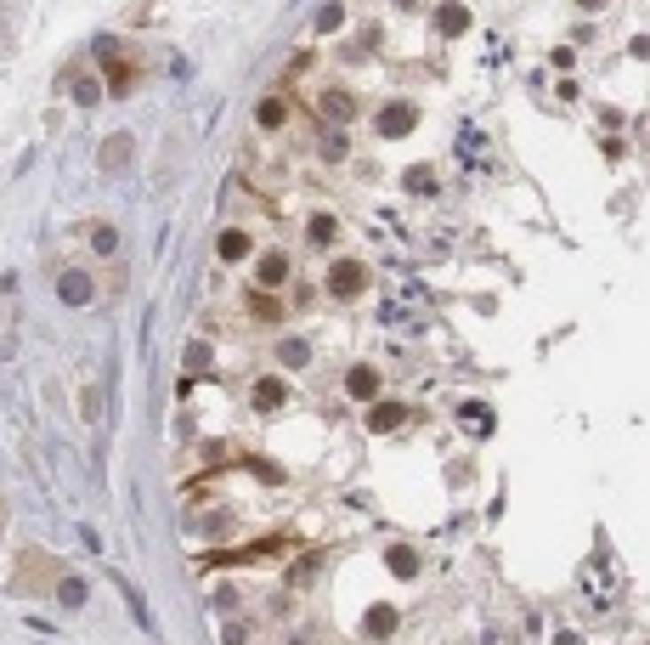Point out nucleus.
<instances>
[{"label": "nucleus", "instance_id": "obj_13", "mask_svg": "<svg viewBox=\"0 0 650 645\" xmlns=\"http://www.w3.org/2000/svg\"><path fill=\"white\" fill-rule=\"evenodd\" d=\"M52 594H57V601H63L68 611H80V606H85V594H91V583H85V577H74V572H63V577L52 583Z\"/></svg>", "mask_w": 650, "mask_h": 645}, {"label": "nucleus", "instance_id": "obj_14", "mask_svg": "<svg viewBox=\"0 0 650 645\" xmlns=\"http://www.w3.org/2000/svg\"><path fill=\"white\" fill-rule=\"evenodd\" d=\"M305 243H317V250H329V243H339V221H334L329 210L305 221Z\"/></svg>", "mask_w": 650, "mask_h": 645}, {"label": "nucleus", "instance_id": "obj_7", "mask_svg": "<svg viewBox=\"0 0 650 645\" xmlns=\"http://www.w3.org/2000/svg\"><path fill=\"white\" fill-rule=\"evenodd\" d=\"M215 255H221V260H250V255H255V238L243 233V227H221V238H215Z\"/></svg>", "mask_w": 650, "mask_h": 645}, {"label": "nucleus", "instance_id": "obj_24", "mask_svg": "<svg viewBox=\"0 0 650 645\" xmlns=\"http://www.w3.org/2000/svg\"><path fill=\"white\" fill-rule=\"evenodd\" d=\"M391 572L413 577V572H419V555H413V549H391Z\"/></svg>", "mask_w": 650, "mask_h": 645}, {"label": "nucleus", "instance_id": "obj_21", "mask_svg": "<svg viewBox=\"0 0 650 645\" xmlns=\"http://www.w3.org/2000/svg\"><path fill=\"white\" fill-rule=\"evenodd\" d=\"M277 362H283V368L312 362V346H305V340H283V346H277Z\"/></svg>", "mask_w": 650, "mask_h": 645}, {"label": "nucleus", "instance_id": "obj_5", "mask_svg": "<svg viewBox=\"0 0 650 645\" xmlns=\"http://www.w3.org/2000/svg\"><path fill=\"white\" fill-rule=\"evenodd\" d=\"M317 108H322V119H329V125H351V119L362 114V102L351 97L345 85H329V91H322V97H317Z\"/></svg>", "mask_w": 650, "mask_h": 645}, {"label": "nucleus", "instance_id": "obj_8", "mask_svg": "<svg viewBox=\"0 0 650 645\" xmlns=\"http://www.w3.org/2000/svg\"><path fill=\"white\" fill-rule=\"evenodd\" d=\"M250 402H255V413H277V408L289 402V386H283V379H255Z\"/></svg>", "mask_w": 650, "mask_h": 645}, {"label": "nucleus", "instance_id": "obj_23", "mask_svg": "<svg viewBox=\"0 0 650 645\" xmlns=\"http://www.w3.org/2000/svg\"><path fill=\"white\" fill-rule=\"evenodd\" d=\"M339 23H345V6H339V0H329V6L317 12V28H322V35H334Z\"/></svg>", "mask_w": 650, "mask_h": 645}, {"label": "nucleus", "instance_id": "obj_17", "mask_svg": "<svg viewBox=\"0 0 650 645\" xmlns=\"http://www.w3.org/2000/svg\"><path fill=\"white\" fill-rule=\"evenodd\" d=\"M91 250H97V255H119V227L114 221H91Z\"/></svg>", "mask_w": 650, "mask_h": 645}, {"label": "nucleus", "instance_id": "obj_4", "mask_svg": "<svg viewBox=\"0 0 650 645\" xmlns=\"http://www.w3.org/2000/svg\"><path fill=\"white\" fill-rule=\"evenodd\" d=\"M413 125H419V108H413V102H391V108H379V119H374V131L384 136V142L408 136Z\"/></svg>", "mask_w": 650, "mask_h": 645}, {"label": "nucleus", "instance_id": "obj_25", "mask_svg": "<svg viewBox=\"0 0 650 645\" xmlns=\"http://www.w3.org/2000/svg\"><path fill=\"white\" fill-rule=\"evenodd\" d=\"M312 63H317V52H294V57H289V68H283V80H300V74L312 68Z\"/></svg>", "mask_w": 650, "mask_h": 645}, {"label": "nucleus", "instance_id": "obj_27", "mask_svg": "<svg viewBox=\"0 0 650 645\" xmlns=\"http://www.w3.org/2000/svg\"><path fill=\"white\" fill-rule=\"evenodd\" d=\"M577 6H583V12H606L611 0H577Z\"/></svg>", "mask_w": 650, "mask_h": 645}, {"label": "nucleus", "instance_id": "obj_12", "mask_svg": "<svg viewBox=\"0 0 650 645\" xmlns=\"http://www.w3.org/2000/svg\"><path fill=\"white\" fill-rule=\"evenodd\" d=\"M345 396H351V402H374V396H379V374H374V368H351V374H345Z\"/></svg>", "mask_w": 650, "mask_h": 645}, {"label": "nucleus", "instance_id": "obj_20", "mask_svg": "<svg viewBox=\"0 0 650 645\" xmlns=\"http://www.w3.org/2000/svg\"><path fill=\"white\" fill-rule=\"evenodd\" d=\"M436 28H441V35H464V28H470V12H464V6H441Z\"/></svg>", "mask_w": 650, "mask_h": 645}, {"label": "nucleus", "instance_id": "obj_6", "mask_svg": "<svg viewBox=\"0 0 650 645\" xmlns=\"http://www.w3.org/2000/svg\"><path fill=\"white\" fill-rule=\"evenodd\" d=\"M131 136L125 131H114V136H107V142H102V153H97V164H102V171L107 176H119V171H125V164H131Z\"/></svg>", "mask_w": 650, "mask_h": 645}, {"label": "nucleus", "instance_id": "obj_22", "mask_svg": "<svg viewBox=\"0 0 650 645\" xmlns=\"http://www.w3.org/2000/svg\"><path fill=\"white\" fill-rule=\"evenodd\" d=\"M80 408H85V419L102 430V386H85V391H80Z\"/></svg>", "mask_w": 650, "mask_h": 645}, {"label": "nucleus", "instance_id": "obj_9", "mask_svg": "<svg viewBox=\"0 0 650 645\" xmlns=\"http://www.w3.org/2000/svg\"><path fill=\"white\" fill-rule=\"evenodd\" d=\"M57 295H63L68 306H91V300H97V283H91V272H63Z\"/></svg>", "mask_w": 650, "mask_h": 645}, {"label": "nucleus", "instance_id": "obj_16", "mask_svg": "<svg viewBox=\"0 0 650 645\" xmlns=\"http://www.w3.org/2000/svg\"><path fill=\"white\" fill-rule=\"evenodd\" d=\"M362 634H368V640L396 634V606H374V611H368V623H362Z\"/></svg>", "mask_w": 650, "mask_h": 645}, {"label": "nucleus", "instance_id": "obj_18", "mask_svg": "<svg viewBox=\"0 0 650 645\" xmlns=\"http://www.w3.org/2000/svg\"><path fill=\"white\" fill-rule=\"evenodd\" d=\"M68 91H74V102H97L102 97L97 74H80V68H68Z\"/></svg>", "mask_w": 650, "mask_h": 645}, {"label": "nucleus", "instance_id": "obj_3", "mask_svg": "<svg viewBox=\"0 0 650 645\" xmlns=\"http://www.w3.org/2000/svg\"><path fill=\"white\" fill-rule=\"evenodd\" d=\"M289 250H266V255H255V289H266V295H277V289L289 283Z\"/></svg>", "mask_w": 650, "mask_h": 645}, {"label": "nucleus", "instance_id": "obj_1", "mask_svg": "<svg viewBox=\"0 0 650 645\" xmlns=\"http://www.w3.org/2000/svg\"><path fill=\"white\" fill-rule=\"evenodd\" d=\"M368 283H374V272H368V260H357V255H339L329 267V295L334 300H357V295H368Z\"/></svg>", "mask_w": 650, "mask_h": 645}, {"label": "nucleus", "instance_id": "obj_11", "mask_svg": "<svg viewBox=\"0 0 650 645\" xmlns=\"http://www.w3.org/2000/svg\"><path fill=\"white\" fill-rule=\"evenodd\" d=\"M396 425H408V408H401V402H374V413H368V430H374V436H391Z\"/></svg>", "mask_w": 650, "mask_h": 645}, {"label": "nucleus", "instance_id": "obj_28", "mask_svg": "<svg viewBox=\"0 0 650 645\" xmlns=\"http://www.w3.org/2000/svg\"><path fill=\"white\" fill-rule=\"evenodd\" d=\"M0 532H6V504H0Z\"/></svg>", "mask_w": 650, "mask_h": 645}, {"label": "nucleus", "instance_id": "obj_2", "mask_svg": "<svg viewBox=\"0 0 650 645\" xmlns=\"http://www.w3.org/2000/svg\"><path fill=\"white\" fill-rule=\"evenodd\" d=\"M97 57H102V68H107V91H114V97H131V85H136V63L125 52H119L114 40H102L97 45Z\"/></svg>", "mask_w": 650, "mask_h": 645}, {"label": "nucleus", "instance_id": "obj_10", "mask_svg": "<svg viewBox=\"0 0 650 645\" xmlns=\"http://www.w3.org/2000/svg\"><path fill=\"white\" fill-rule=\"evenodd\" d=\"M255 125H260V131H283V125H289V102L277 97V91L255 102Z\"/></svg>", "mask_w": 650, "mask_h": 645}, {"label": "nucleus", "instance_id": "obj_29", "mask_svg": "<svg viewBox=\"0 0 650 645\" xmlns=\"http://www.w3.org/2000/svg\"><path fill=\"white\" fill-rule=\"evenodd\" d=\"M396 6H419V0H396Z\"/></svg>", "mask_w": 650, "mask_h": 645}, {"label": "nucleus", "instance_id": "obj_19", "mask_svg": "<svg viewBox=\"0 0 650 645\" xmlns=\"http://www.w3.org/2000/svg\"><path fill=\"white\" fill-rule=\"evenodd\" d=\"M351 153V136H345V125H334V131H322V159L329 164H339Z\"/></svg>", "mask_w": 650, "mask_h": 645}, {"label": "nucleus", "instance_id": "obj_15", "mask_svg": "<svg viewBox=\"0 0 650 645\" xmlns=\"http://www.w3.org/2000/svg\"><path fill=\"white\" fill-rule=\"evenodd\" d=\"M250 317L255 322H283V300L266 295V289H255V295H250Z\"/></svg>", "mask_w": 650, "mask_h": 645}, {"label": "nucleus", "instance_id": "obj_26", "mask_svg": "<svg viewBox=\"0 0 650 645\" xmlns=\"http://www.w3.org/2000/svg\"><path fill=\"white\" fill-rule=\"evenodd\" d=\"M464 425H470V430H487V408H464Z\"/></svg>", "mask_w": 650, "mask_h": 645}]
</instances>
